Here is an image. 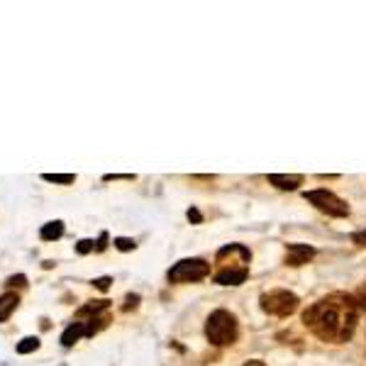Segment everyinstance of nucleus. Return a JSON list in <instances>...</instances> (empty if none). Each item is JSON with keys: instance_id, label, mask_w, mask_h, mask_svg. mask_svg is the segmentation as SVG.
I'll return each mask as SVG.
<instances>
[{"instance_id": "obj_14", "label": "nucleus", "mask_w": 366, "mask_h": 366, "mask_svg": "<svg viewBox=\"0 0 366 366\" xmlns=\"http://www.w3.org/2000/svg\"><path fill=\"white\" fill-rule=\"evenodd\" d=\"M42 178L47 183H59V185H69V183L76 181L73 173H42Z\"/></svg>"}, {"instance_id": "obj_10", "label": "nucleus", "mask_w": 366, "mask_h": 366, "mask_svg": "<svg viewBox=\"0 0 366 366\" xmlns=\"http://www.w3.org/2000/svg\"><path fill=\"white\" fill-rule=\"evenodd\" d=\"M20 306V296L15 291H8L0 296V323H5V320L10 318L15 311H18Z\"/></svg>"}, {"instance_id": "obj_17", "label": "nucleus", "mask_w": 366, "mask_h": 366, "mask_svg": "<svg viewBox=\"0 0 366 366\" xmlns=\"http://www.w3.org/2000/svg\"><path fill=\"white\" fill-rule=\"evenodd\" d=\"M134 247H137V242L129 239V237H117L115 239V249H120V252H132Z\"/></svg>"}, {"instance_id": "obj_25", "label": "nucleus", "mask_w": 366, "mask_h": 366, "mask_svg": "<svg viewBox=\"0 0 366 366\" xmlns=\"http://www.w3.org/2000/svg\"><path fill=\"white\" fill-rule=\"evenodd\" d=\"M357 239H362V242H366V232H362V235H359V237Z\"/></svg>"}, {"instance_id": "obj_16", "label": "nucleus", "mask_w": 366, "mask_h": 366, "mask_svg": "<svg viewBox=\"0 0 366 366\" xmlns=\"http://www.w3.org/2000/svg\"><path fill=\"white\" fill-rule=\"evenodd\" d=\"M108 323H110L108 315H103V318H91V320L86 323V337H91V335H95V332H100Z\"/></svg>"}, {"instance_id": "obj_18", "label": "nucleus", "mask_w": 366, "mask_h": 366, "mask_svg": "<svg viewBox=\"0 0 366 366\" xmlns=\"http://www.w3.org/2000/svg\"><path fill=\"white\" fill-rule=\"evenodd\" d=\"M8 286H10V289H25V286H27V276H25V274L10 276V279H8Z\"/></svg>"}, {"instance_id": "obj_5", "label": "nucleus", "mask_w": 366, "mask_h": 366, "mask_svg": "<svg viewBox=\"0 0 366 366\" xmlns=\"http://www.w3.org/2000/svg\"><path fill=\"white\" fill-rule=\"evenodd\" d=\"M306 200L311 205L318 208L320 212L330 217H347L349 215V203L342 200L340 195H335L332 190L328 188H315V190H308L306 193Z\"/></svg>"}, {"instance_id": "obj_23", "label": "nucleus", "mask_w": 366, "mask_h": 366, "mask_svg": "<svg viewBox=\"0 0 366 366\" xmlns=\"http://www.w3.org/2000/svg\"><path fill=\"white\" fill-rule=\"evenodd\" d=\"M139 303V296L134 293V296H127V303H125V311H129V308H137Z\"/></svg>"}, {"instance_id": "obj_11", "label": "nucleus", "mask_w": 366, "mask_h": 366, "mask_svg": "<svg viewBox=\"0 0 366 366\" xmlns=\"http://www.w3.org/2000/svg\"><path fill=\"white\" fill-rule=\"evenodd\" d=\"M81 337H86V323H71L69 328L61 332V345L73 347Z\"/></svg>"}, {"instance_id": "obj_1", "label": "nucleus", "mask_w": 366, "mask_h": 366, "mask_svg": "<svg viewBox=\"0 0 366 366\" xmlns=\"http://www.w3.org/2000/svg\"><path fill=\"white\" fill-rule=\"evenodd\" d=\"M359 308L354 303V296H328L313 303L306 313H303V323L313 330L315 337L332 345H342V342L352 340L354 330H357Z\"/></svg>"}, {"instance_id": "obj_20", "label": "nucleus", "mask_w": 366, "mask_h": 366, "mask_svg": "<svg viewBox=\"0 0 366 366\" xmlns=\"http://www.w3.org/2000/svg\"><path fill=\"white\" fill-rule=\"evenodd\" d=\"M110 284H112L110 276H100V279H95V281H93V286H95V289H98V291H108V289H110Z\"/></svg>"}, {"instance_id": "obj_24", "label": "nucleus", "mask_w": 366, "mask_h": 366, "mask_svg": "<svg viewBox=\"0 0 366 366\" xmlns=\"http://www.w3.org/2000/svg\"><path fill=\"white\" fill-rule=\"evenodd\" d=\"M244 366H267V364H264L262 359H252V362H247Z\"/></svg>"}, {"instance_id": "obj_2", "label": "nucleus", "mask_w": 366, "mask_h": 366, "mask_svg": "<svg viewBox=\"0 0 366 366\" xmlns=\"http://www.w3.org/2000/svg\"><path fill=\"white\" fill-rule=\"evenodd\" d=\"M239 335V325H237V318H235L230 311H212L208 315V323H205V337L210 345L215 347H227V345H235Z\"/></svg>"}, {"instance_id": "obj_4", "label": "nucleus", "mask_w": 366, "mask_h": 366, "mask_svg": "<svg viewBox=\"0 0 366 366\" xmlns=\"http://www.w3.org/2000/svg\"><path fill=\"white\" fill-rule=\"evenodd\" d=\"M168 284H193L210 276V264L205 259H181L168 269Z\"/></svg>"}, {"instance_id": "obj_21", "label": "nucleus", "mask_w": 366, "mask_h": 366, "mask_svg": "<svg viewBox=\"0 0 366 366\" xmlns=\"http://www.w3.org/2000/svg\"><path fill=\"white\" fill-rule=\"evenodd\" d=\"M108 247V232H100V237L95 239V252H103Z\"/></svg>"}, {"instance_id": "obj_6", "label": "nucleus", "mask_w": 366, "mask_h": 366, "mask_svg": "<svg viewBox=\"0 0 366 366\" xmlns=\"http://www.w3.org/2000/svg\"><path fill=\"white\" fill-rule=\"evenodd\" d=\"M252 252L242 244H227L217 252L220 269H249Z\"/></svg>"}, {"instance_id": "obj_8", "label": "nucleus", "mask_w": 366, "mask_h": 366, "mask_svg": "<svg viewBox=\"0 0 366 366\" xmlns=\"http://www.w3.org/2000/svg\"><path fill=\"white\" fill-rule=\"evenodd\" d=\"M249 269H220L215 274V284L220 286H239L247 281Z\"/></svg>"}, {"instance_id": "obj_12", "label": "nucleus", "mask_w": 366, "mask_h": 366, "mask_svg": "<svg viewBox=\"0 0 366 366\" xmlns=\"http://www.w3.org/2000/svg\"><path fill=\"white\" fill-rule=\"evenodd\" d=\"M64 222L61 220H52V222L42 225V230H39V237H42L44 242H56L61 239V235H64Z\"/></svg>"}, {"instance_id": "obj_13", "label": "nucleus", "mask_w": 366, "mask_h": 366, "mask_svg": "<svg viewBox=\"0 0 366 366\" xmlns=\"http://www.w3.org/2000/svg\"><path fill=\"white\" fill-rule=\"evenodd\" d=\"M110 308V301H105V298H100V301H91V303H86V306H81L78 308V318H88V315H93V318H98V313H103V311H108Z\"/></svg>"}, {"instance_id": "obj_19", "label": "nucleus", "mask_w": 366, "mask_h": 366, "mask_svg": "<svg viewBox=\"0 0 366 366\" xmlns=\"http://www.w3.org/2000/svg\"><path fill=\"white\" fill-rule=\"evenodd\" d=\"M95 249V242L93 239H81L76 244V252L78 254H88V252H93Z\"/></svg>"}, {"instance_id": "obj_22", "label": "nucleus", "mask_w": 366, "mask_h": 366, "mask_svg": "<svg viewBox=\"0 0 366 366\" xmlns=\"http://www.w3.org/2000/svg\"><path fill=\"white\" fill-rule=\"evenodd\" d=\"M188 220H190V222L198 225V222H203V215H200L198 210H195V208H190V210H188Z\"/></svg>"}, {"instance_id": "obj_7", "label": "nucleus", "mask_w": 366, "mask_h": 366, "mask_svg": "<svg viewBox=\"0 0 366 366\" xmlns=\"http://www.w3.org/2000/svg\"><path fill=\"white\" fill-rule=\"evenodd\" d=\"M315 257V249L308 244H289V249H286V267H303V264H308L311 259Z\"/></svg>"}, {"instance_id": "obj_15", "label": "nucleus", "mask_w": 366, "mask_h": 366, "mask_svg": "<svg viewBox=\"0 0 366 366\" xmlns=\"http://www.w3.org/2000/svg\"><path fill=\"white\" fill-rule=\"evenodd\" d=\"M39 349V337H25L22 342H18V347H15V352L18 354H32Z\"/></svg>"}, {"instance_id": "obj_9", "label": "nucleus", "mask_w": 366, "mask_h": 366, "mask_svg": "<svg viewBox=\"0 0 366 366\" xmlns=\"http://www.w3.org/2000/svg\"><path fill=\"white\" fill-rule=\"evenodd\" d=\"M269 183L276 185L279 190H296L303 183V176L301 173H271Z\"/></svg>"}, {"instance_id": "obj_3", "label": "nucleus", "mask_w": 366, "mask_h": 366, "mask_svg": "<svg viewBox=\"0 0 366 366\" xmlns=\"http://www.w3.org/2000/svg\"><path fill=\"white\" fill-rule=\"evenodd\" d=\"M259 301H262V311L267 315H274V318H289V315L296 313L298 306H301V298L286 289L262 293Z\"/></svg>"}]
</instances>
